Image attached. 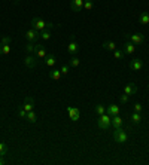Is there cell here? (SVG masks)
Returning <instances> with one entry per match:
<instances>
[{"instance_id": "cell-37", "label": "cell", "mask_w": 149, "mask_h": 165, "mask_svg": "<svg viewBox=\"0 0 149 165\" xmlns=\"http://www.w3.org/2000/svg\"><path fill=\"white\" fill-rule=\"evenodd\" d=\"M148 89H149V83H148Z\"/></svg>"}, {"instance_id": "cell-27", "label": "cell", "mask_w": 149, "mask_h": 165, "mask_svg": "<svg viewBox=\"0 0 149 165\" xmlns=\"http://www.w3.org/2000/svg\"><path fill=\"white\" fill-rule=\"evenodd\" d=\"M40 39L45 40V42H46V40H49V39H51V30L45 28L44 31H40Z\"/></svg>"}, {"instance_id": "cell-11", "label": "cell", "mask_w": 149, "mask_h": 165, "mask_svg": "<svg viewBox=\"0 0 149 165\" xmlns=\"http://www.w3.org/2000/svg\"><path fill=\"white\" fill-rule=\"evenodd\" d=\"M84 2L85 0H72L70 2V9L73 12H79L81 9H84Z\"/></svg>"}, {"instance_id": "cell-6", "label": "cell", "mask_w": 149, "mask_h": 165, "mask_svg": "<svg viewBox=\"0 0 149 165\" xmlns=\"http://www.w3.org/2000/svg\"><path fill=\"white\" fill-rule=\"evenodd\" d=\"M21 107H23L25 112H31V110L34 109V98L31 97V95H27V97L24 98V104H23Z\"/></svg>"}, {"instance_id": "cell-13", "label": "cell", "mask_w": 149, "mask_h": 165, "mask_svg": "<svg viewBox=\"0 0 149 165\" xmlns=\"http://www.w3.org/2000/svg\"><path fill=\"white\" fill-rule=\"evenodd\" d=\"M122 51H124V54H134V51H136V45L131 43L130 40H127V42L122 45Z\"/></svg>"}, {"instance_id": "cell-14", "label": "cell", "mask_w": 149, "mask_h": 165, "mask_svg": "<svg viewBox=\"0 0 149 165\" xmlns=\"http://www.w3.org/2000/svg\"><path fill=\"white\" fill-rule=\"evenodd\" d=\"M119 110H121L119 106H116V104H110V106L106 107V113L110 115V116H115V115H119Z\"/></svg>"}, {"instance_id": "cell-23", "label": "cell", "mask_w": 149, "mask_h": 165, "mask_svg": "<svg viewBox=\"0 0 149 165\" xmlns=\"http://www.w3.org/2000/svg\"><path fill=\"white\" fill-rule=\"evenodd\" d=\"M25 52L27 54H34V51H36V43L33 42H27V45H25Z\"/></svg>"}, {"instance_id": "cell-34", "label": "cell", "mask_w": 149, "mask_h": 165, "mask_svg": "<svg viewBox=\"0 0 149 165\" xmlns=\"http://www.w3.org/2000/svg\"><path fill=\"white\" fill-rule=\"evenodd\" d=\"M142 110H143V106L140 103H136V104H134V112H139V113H142Z\"/></svg>"}, {"instance_id": "cell-15", "label": "cell", "mask_w": 149, "mask_h": 165, "mask_svg": "<svg viewBox=\"0 0 149 165\" xmlns=\"http://www.w3.org/2000/svg\"><path fill=\"white\" fill-rule=\"evenodd\" d=\"M110 125L113 127V129H118L122 127V118L119 116V115H115V116H112V122Z\"/></svg>"}, {"instance_id": "cell-3", "label": "cell", "mask_w": 149, "mask_h": 165, "mask_svg": "<svg viewBox=\"0 0 149 165\" xmlns=\"http://www.w3.org/2000/svg\"><path fill=\"white\" fill-rule=\"evenodd\" d=\"M113 140L116 141V143H121V144H124L128 141V134L122 131V128H118L113 131Z\"/></svg>"}, {"instance_id": "cell-33", "label": "cell", "mask_w": 149, "mask_h": 165, "mask_svg": "<svg viewBox=\"0 0 149 165\" xmlns=\"http://www.w3.org/2000/svg\"><path fill=\"white\" fill-rule=\"evenodd\" d=\"M18 115H19V118H23V119H25V116H27V112H25L23 107H19L18 109Z\"/></svg>"}, {"instance_id": "cell-2", "label": "cell", "mask_w": 149, "mask_h": 165, "mask_svg": "<svg viewBox=\"0 0 149 165\" xmlns=\"http://www.w3.org/2000/svg\"><path fill=\"white\" fill-rule=\"evenodd\" d=\"M110 122H112V116L110 115H107V113H103L101 116H99V121H97V125H99L100 129H106L110 128Z\"/></svg>"}, {"instance_id": "cell-18", "label": "cell", "mask_w": 149, "mask_h": 165, "mask_svg": "<svg viewBox=\"0 0 149 165\" xmlns=\"http://www.w3.org/2000/svg\"><path fill=\"white\" fill-rule=\"evenodd\" d=\"M54 64H55V55L54 54L46 55V57H45V66H48V67H54Z\"/></svg>"}, {"instance_id": "cell-32", "label": "cell", "mask_w": 149, "mask_h": 165, "mask_svg": "<svg viewBox=\"0 0 149 165\" xmlns=\"http://www.w3.org/2000/svg\"><path fill=\"white\" fill-rule=\"evenodd\" d=\"M69 70H70V66H69V64H64V66H61V68H60V72H61L63 76H64V74H67Z\"/></svg>"}, {"instance_id": "cell-10", "label": "cell", "mask_w": 149, "mask_h": 165, "mask_svg": "<svg viewBox=\"0 0 149 165\" xmlns=\"http://www.w3.org/2000/svg\"><path fill=\"white\" fill-rule=\"evenodd\" d=\"M78 51H79V46H78V43L74 42L73 37H72L70 42H69V45H67V52L70 55H76L78 54Z\"/></svg>"}, {"instance_id": "cell-5", "label": "cell", "mask_w": 149, "mask_h": 165, "mask_svg": "<svg viewBox=\"0 0 149 165\" xmlns=\"http://www.w3.org/2000/svg\"><path fill=\"white\" fill-rule=\"evenodd\" d=\"M24 36H25V39H27V42L36 43L37 40L40 39V31L34 30V28H30V30H27L24 33Z\"/></svg>"}, {"instance_id": "cell-1", "label": "cell", "mask_w": 149, "mask_h": 165, "mask_svg": "<svg viewBox=\"0 0 149 165\" xmlns=\"http://www.w3.org/2000/svg\"><path fill=\"white\" fill-rule=\"evenodd\" d=\"M31 28H34L37 31H44L45 28H48V30H52L55 24H52L51 21H45L44 18H40V17H34V18L31 19Z\"/></svg>"}, {"instance_id": "cell-29", "label": "cell", "mask_w": 149, "mask_h": 165, "mask_svg": "<svg viewBox=\"0 0 149 165\" xmlns=\"http://www.w3.org/2000/svg\"><path fill=\"white\" fill-rule=\"evenodd\" d=\"M93 8H94L93 0H85V2H84V9H85V11H91Z\"/></svg>"}, {"instance_id": "cell-20", "label": "cell", "mask_w": 149, "mask_h": 165, "mask_svg": "<svg viewBox=\"0 0 149 165\" xmlns=\"http://www.w3.org/2000/svg\"><path fill=\"white\" fill-rule=\"evenodd\" d=\"M139 22L143 25H148L149 24V13L148 12H142L139 15Z\"/></svg>"}, {"instance_id": "cell-35", "label": "cell", "mask_w": 149, "mask_h": 165, "mask_svg": "<svg viewBox=\"0 0 149 165\" xmlns=\"http://www.w3.org/2000/svg\"><path fill=\"white\" fill-rule=\"evenodd\" d=\"M119 101H121L122 104H125L127 101H128V95H127V94H124V95H121V97H119Z\"/></svg>"}, {"instance_id": "cell-26", "label": "cell", "mask_w": 149, "mask_h": 165, "mask_svg": "<svg viewBox=\"0 0 149 165\" xmlns=\"http://www.w3.org/2000/svg\"><path fill=\"white\" fill-rule=\"evenodd\" d=\"M11 54V45H0V55Z\"/></svg>"}, {"instance_id": "cell-12", "label": "cell", "mask_w": 149, "mask_h": 165, "mask_svg": "<svg viewBox=\"0 0 149 165\" xmlns=\"http://www.w3.org/2000/svg\"><path fill=\"white\" fill-rule=\"evenodd\" d=\"M128 66H130L131 70L139 72V70H142V68H143V61H142V60H139V58H134V60H131V61H130Z\"/></svg>"}, {"instance_id": "cell-19", "label": "cell", "mask_w": 149, "mask_h": 165, "mask_svg": "<svg viewBox=\"0 0 149 165\" xmlns=\"http://www.w3.org/2000/svg\"><path fill=\"white\" fill-rule=\"evenodd\" d=\"M131 122L133 123H140L142 122V119H143V116H142V113H139V112H133V115H131Z\"/></svg>"}, {"instance_id": "cell-21", "label": "cell", "mask_w": 149, "mask_h": 165, "mask_svg": "<svg viewBox=\"0 0 149 165\" xmlns=\"http://www.w3.org/2000/svg\"><path fill=\"white\" fill-rule=\"evenodd\" d=\"M25 119L28 121L30 123H34L37 121V115L34 110H31V112H27V116H25Z\"/></svg>"}, {"instance_id": "cell-24", "label": "cell", "mask_w": 149, "mask_h": 165, "mask_svg": "<svg viewBox=\"0 0 149 165\" xmlns=\"http://www.w3.org/2000/svg\"><path fill=\"white\" fill-rule=\"evenodd\" d=\"M81 64V60L76 57V55H72V58H70V61H69V66L70 67H78Z\"/></svg>"}, {"instance_id": "cell-30", "label": "cell", "mask_w": 149, "mask_h": 165, "mask_svg": "<svg viewBox=\"0 0 149 165\" xmlns=\"http://www.w3.org/2000/svg\"><path fill=\"white\" fill-rule=\"evenodd\" d=\"M6 153H8V144L3 143V141H0V155L3 156V155H6Z\"/></svg>"}, {"instance_id": "cell-4", "label": "cell", "mask_w": 149, "mask_h": 165, "mask_svg": "<svg viewBox=\"0 0 149 165\" xmlns=\"http://www.w3.org/2000/svg\"><path fill=\"white\" fill-rule=\"evenodd\" d=\"M125 39L127 40H130L131 43H134V45H143L145 42V36H143L142 33H134V34H124Z\"/></svg>"}, {"instance_id": "cell-9", "label": "cell", "mask_w": 149, "mask_h": 165, "mask_svg": "<svg viewBox=\"0 0 149 165\" xmlns=\"http://www.w3.org/2000/svg\"><path fill=\"white\" fill-rule=\"evenodd\" d=\"M46 48H45L44 45H36V51H34V57L39 58V60H44L45 57H46Z\"/></svg>"}, {"instance_id": "cell-36", "label": "cell", "mask_w": 149, "mask_h": 165, "mask_svg": "<svg viewBox=\"0 0 149 165\" xmlns=\"http://www.w3.org/2000/svg\"><path fill=\"white\" fill-rule=\"evenodd\" d=\"M13 2H15V3H21L23 0H13Z\"/></svg>"}, {"instance_id": "cell-22", "label": "cell", "mask_w": 149, "mask_h": 165, "mask_svg": "<svg viewBox=\"0 0 149 165\" xmlns=\"http://www.w3.org/2000/svg\"><path fill=\"white\" fill-rule=\"evenodd\" d=\"M103 48H105L106 51H112V52H113V51L116 49V43L112 42V40H107V42L103 43Z\"/></svg>"}, {"instance_id": "cell-8", "label": "cell", "mask_w": 149, "mask_h": 165, "mask_svg": "<svg viewBox=\"0 0 149 165\" xmlns=\"http://www.w3.org/2000/svg\"><path fill=\"white\" fill-rule=\"evenodd\" d=\"M37 64V58L34 55H27L24 58V66L27 68H34Z\"/></svg>"}, {"instance_id": "cell-16", "label": "cell", "mask_w": 149, "mask_h": 165, "mask_svg": "<svg viewBox=\"0 0 149 165\" xmlns=\"http://www.w3.org/2000/svg\"><path fill=\"white\" fill-rule=\"evenodd\" d=\"M136 92H137V86L134 85V83H128V85L124 88V94H127L128 97H130V95H134Z\"/></svg>"}, {"instance_id": "cell-25", "label": "cell", "mask_w": 149, "mask_h": 165, "mask_svg": "<svg viewBox=\"0 0 149 165\" xmlns=\"http://www.w3.org/2000/svg\"><path fill=\"white\" fill-rule=\"evenodd\" d=\"M94 112H95V115H99V116H101L103 113H106V107L103 106V104H97V106L94 107Z\"/></svg>"}, {"instance_id": "cell-28", "label": "cell", "mask_w": 149, "mask_h": 165, "mask_svg": "<svg viewBox=\"0 0 149 165\" xmlns=\"http://www.w3.org/2000/svg\"><path fill=\"white\" fill-rule=\"evenodd\" d=\"M124 51H122V49H115V51H113V57H115V60H122V58H124Z\"/></svg>"}, {"instance_id": "cell-31", "label": "cell", "mask_w": 149, "mask_h": 165, "mask_svg": "<svg viewBox=\"0 0 149 165\" xmlns=\"http://www.w3.org/2000/svg\"><path fill=\"white\" fill-rule=\"evenodd\" d=\"M11 42H12V39L9 36H3L2 40H0V45H11Z\"/></svg>"}, {"instance_id": "cell-17", "label": "cell", "mask_w": 149, "mask_h": 165, "mask_svg": "<svg viewBox=\"0 0 149 165\" xmlns=\"http://www.w3.org/2000/svg\"><path fill=\"white\" fill-rule=\"evenodd\" d=\"M61 72H60V68H51V72H49V78L52 80H60L61 79Z\"/></svg>"}, {"instance_id": "cell-7", "label": "cell", "mask_w": 149, "mask_h": 165, "mask_svg": "<svg viewBox=\"0 0 149 165\" xmlns=\"http://www.w3.org/2000/svg\"><path fill=\"white\" fill-rule=\"evenodd\" d=\"M67 113H69V116H70V119H72L73 122L79 121V118H81V112H79L78 107H67Z\"/></svg>"}]
</instances>
